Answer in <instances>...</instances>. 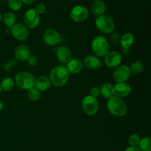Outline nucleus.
Segmentation results:
<instances>
[{"mask_svg":"<svg viewBox=\"0 0 151 151\" xmlns=\"http://www.w3.org/2000/svg\"><path fill=\"white\" fill-rule=\"evenodd\" d=\"M69 78V72L66 66H57L52 69L50 74V80L51 83L56 87H63L67 83Z\"/></svg>","mask_w":151,"mask_h":151,"instance_id":"1","label":"nucleus"},{"mask_svg":"<svg viewBox=\"0 0 151 151\" xmlns=\"http://www.w3.org/2000/svg\"><path fill=\"white\" fill-rule=\"evenodd\" d=\"M107 108L110 113L116 116H123L127 113V106L122 98L114 97L109 99Z\"/></svg>","mask_w":151,"mask_h":151,"instance_id":"2","label":"nucleus"},{"mask_svg":"<svg viewBox=\"0 0 151 151\" xmlns=\"http://www.w3.org/2000/svg\"><path fill=\"white\" fill-rule=\"evenodd\" d=\"M14 81L22 89L29 90L35 86V78L30 72H20L16 75Z\"/></svg>","mask_w":151,"mask_h":151,"instance_id":"3","label":"nucleus"},{"mask_svg":"<svg viewBox=\"0 0 151 151\" xmlns=\"http://www.w3.org/2000/svg\"><path fill=\"white\" fill-rule=\"evenodd\" d=\"M91 49L97 57H105L110 51L107 39L103 36H97L91 42Z\"/></svg>","mask_w":151,"mask_h":151,"instance_id":"4","label":"nucleus"},{"mask_svg":"<svg viewBox=\"0 0 151 151\" xmlns=\"http://www.w3.org/2000/svg\"><path fill=\"white\" fill-rule=\"evenodd\" d=\"M95 24L98 30L105 34L111 33L115 29V24L112 18L106 15H102L97 17Z\"/></svg>","mask_w":151,"mask_h":151,"instance_id":"5","label":"nucleus"},{"mask_svg":"<svg viewBox=\"0 0 151 151\" xmlns=\"http://www.w3.org/2000/svg\"><path fill=\"white\" fill-rule=\"evenodd\" d=\"M82 108L85 114L88 116H94L98 111L99 103L97 98L91 95H88L83 98L82 101Z\"/></svg>","mask_w":151,"mask_h":151,"instance_id":"6","label":"nucleus"},{"mask_svg":"<svg viewBox=\"0 0 151 151\" xmlns=\"http://www.w3.org/2000/svg\"><path fill=\"white\" fill-rule=\"evenodd\" d=\"M43 39H44V43L47 45L50 46V47H54L60 42L61 36L56 29L50 28V29H47L44 32V35H43Z\"/></svg>","mask_w":151,"mask_h":151,"instance_id":"7","label":"nucleus"},{"mask_svg":"<svg viewBox=\"0 0 151 151\" xmlns=\"http://www.w3.org/2000/svg\"><path fill=\"white\" fill-rule=\"evenodd\" d=\"M24 20L27 27L34 29L37 27L40 23L39 14L36 13L35 9H29L25 12Z\"/></svg>","mask_w":151,"mask_h":151,"instance_id":"8","label":"nucleus"},{"mask_svg":"<svg viewBox=\"0 0 151 151\" xmlns=\"http://www.w3.org/2000/svg\"><path fill=\"white\" fill-rule=\"evenodd\" d=\"M12 35L19 41H25L29 37V29L26 25L22 23H18L13 25L10 29Z\"/></svg>","mask_w":151,"mask_h":151,"instance_id":"9","label":"nucleus"},{"mask_svg":"<svg viewBox=\"0 0 151 151\" xmlns=\"http://www.w3.org/2000/svg\"><path fill=\"white\" fill-rule=\"evenodd\" d=\"M88 16V10L86 7L77 5L70 11V18L75 22H81L85 21Z\"/></svg>","mask_w":151,"mask_h":151,"instance_id":"10","label":"nucleus"},{"mask_svg":"<svg viewBox=\"0 0 151 151\" xmlns=\"http://www.w3.org/2000/svg\"><path fill=\"white\" fill-rule=\"evenodd\" d=\"M131 75L130 68L125 65L119 66L114 72L113 78L116 82L125 83L130 78Z\"/></svg>","mask_w":151,"mask_h":151,"instance_id":"11","label":"nucleus"},{"mask_svg":"<svg viewBox=\"0 0 151 151\" xmlns=\"http://www.w3.org/2000/svg\"><path fill=\"white\" fill-rule=\"evenodd\" d=\"M131 92V88L127 83H117L113 85L112 95L114 97L122 98L129 95Z\"/></svg>","mask_w":151,"mask_h":151,"instance_id":"12","label":"nucleus"},{"mask_svg":"<svg viewBox=\"0 0 151 151\" xmlns=\"http://www.w3.org/2000/svg\"><path fill=\"white\" fill-rule=\"evenodd\" d=\"M105 64L109 68H116L120 65L122 63V55L119 52L116 51L109 52L104 59Z\"/></svg>","mask_w":151,"mask_h":151,"instance_id":"13","label":"nucleus"},{"mask_svg":"<svg viewBox=\"0 0 151 151\" xmlns=\"http://www.w3.org/2000/svg\"><path fill=\"white\" fill-rule=\"evenodd\" d=\"M56 55L59 61L63 64H67L72 59V52L65 46H61L56 50Z\"/></svg>","mask_w":151,"mask_h":151,"instance_id":"14","label":"nucleus"},{"mask_svg":"<svg viewBox=\"0 0 151 151\" xmlns=\"http://www.w3.org/2000/svg\"><path fill=\"white\" fill-rule=\"evenodd\" d=\"M14 54L17 60L21 61H26L30 56V50L27 46L22 44L16 47Z\"/></svg>","mask_w":151,"mask_h":151,"instance_id":"15","label":"nucleus"},{"mask_svg":"<svg viewBox=\"0 0 151 151\" xmlns=\"http://www.w3.org/2000/svg\"><path fill=\"white\" fill-rule=\"evenodd\" d=\"M83 63L88 69H97L103 66L101 60L97 56L94 55H88L85 57Z\"/></svg>","mask_w":151,"mask_h":151,"instance_id":"16","label":"nucleus"},{"mask_svg":"<svg viewBox=\"0 0 151 151\" xmlns=\"http://www.w3.org/2000/svg\"><path fill=\"white\" fill-rule=\"evenodd\" d=\"M35 86L39 91H44L48 90L51 86V81L47 76L41 75L35 78Z\"/></svg>","mask_w":151,"mask_h":151,"instance_id":"17","label":"nucleus"},{"mask_svg":"<svg viewBox=\"0 0 151 151\" xmlns=\"http://www.w3.org/2000/svg\"><path fill=\"white\" fill-rule=\"evenodd\" d=\"M66 68L69 72L72 74H78L83 70V63L78 58L72 59L69 63H67Z\"/></svg>","mask_w":151,"mask_h":151,"instance_id":"18","label":"nucleus"},{"mask_svg":"<svg viewBox=\"0 0 151 151\" xmlns=\"http://www.w3.org/2000/svg\"><path fill=\"white\" fill-rule=\"evenodd\" d=\"M106 10V5L102 0H95L91 5V12L97 17L104 14Z\"/></svg>","mask_w":151,"mask_h":151,"instance_id":"19","label":"nucleus"},{"mask_svg":"<svg viewBox=\"0 0 151 151\" xmlns=\"http://www.w3.org/2000/svg\"><path fill=\"white\" fill-rule=\"evenodd\" d=\"M134 43V35L131 32H127L124 34L120 39V44L122 50H130L131 46Z\"/></svg>","mask_w":151,"mask_h":151,"instance_id":"20","label":"nucleus"},{"mask_svg":"<svg viewBox=\"0 0 151 151\" xmlns=\"http://www.w3.org/2000/svg\"><path fill=\"white\" fill-rule=\"evenodd\" d=\"M112 88H113V85L109 83L103 84L100 88V94L105 98L109 99L113 96L112 95Z\"/></svg>","mask_w":151,"mask_h":151,"instance_id":"21","label":"nucleus"},{"mask_svg":"<svg viewBox=\"0 0 151 151\" xmlns=\"http://www.w3.org/2000/svg\"><path fill=\"white\" fill-rule=\"evenodd\" d=\"M3 21H4V24L8 27H12L14 24H16V16L12 12H7L4 13L3 16Z\"/></svg>","mask_w":151,"mask_h":151,"instance_id":"22","label":"nucleus"},{"mask_svg":"<svg viewBox=\"0 0 151 151\" xmlns=\"http://www.w3.org/2000/svg\"><path fill=\"white\" fill-rule=\"evenodd\" d=\"M0 85H1V90H3L4 91H9L13 89V87H14L15 81L11 78H4L1 81V83Z\"/></svg>","mask_w":151,"mask_h":151,"instance_id":"23","label":"nucleus"},{"mask_svg":"<svg viewBox=\"0 0 151 151\" xmlns=\"http://www.w3.org/2000/svg\"><path fill=\"white\" fill-rule=\"evenodd\" d=\"M139 147L141 151H150L151 150V139L150 137H145L140 139Z\"/></svg>","mask_w":151,"mask_h":151,"instance_id":"24","label":"nucleus"},{"mask_svg":"<svg viewBox=\"0 0 151 151\" xmlns=\"http://www.w3.org/2000/svg\"><path fill=\"white\" fill-rule=\"evenodd\" d=\"M129 68L131 73L137 75V74H139L142 72L143 69H144V64L142 63V62L138 60V61L132 63V64L131 65V67Z\"/></svg>","mask_w":151,"mask_h":151,"instance_id":"25","label":"nucleus"},{"mask_svg":"<svg viewBox=\"0 0 151 151\" xmlns=\"http://www.w3.org/2000/svg\"><path fill=\"white\" fill-rule=\"evenodd\" d=\"M27 97L31 101H37L41 97V93L36 88H32L31 89L28 90Z\"/></svg>","mask_w":151,"mask_h":151,"instance_id":"26","label":"nucleus"},{"mask_svg":"<svg viewBox=\"0 0 151 151\" xmlns=\"http://www.w3.org/2000/svg\"><path fill=\"white\" fill-rule=\"evenodd\" d=\"M8 6L12 10L17 11L22 6V0H8Z\"/></svg>","mask_w":151,"mask_h":151,"instance_id":"27","label":"nucleus"},{"mask_svg":"<svg viewBox=\"0 0 151 151\" xmlns=\"http://www.w3.org/2000/svg\"><path fill=\"white\" fill-rule=\"evenodd\" d=\"M140 138L137 134H132L130 136L129 139H128V143L131 146H134V147H138L139 144Z\"/></svg>","mask_w":151,"mask_h":151,"instance_id":"28","label":"nucleus"},{"mask_svg":"<svg viewBox=\"0 0 151 151\" xmlns=\"http://www.w3.org/2000/svg\"><path fill=\"white\" fill-rule=\"evenodd\" d=\"M35 10L36 11V13H38V14H43V13H45L46 10H47V7H46L45 4H43V3H39V4H37L36 7H35Z\"/></svg>","mask_w":151,"mask_h":151,"instance_id":"29","label":"nucleus"},{"mask_svg":"<svg viewBox=\"0 0 151 151\" xmlns=\"http://www.w3.org/2000/svg\"><path fill=\"white\" fill-rule=\"evenodd\" d=\"M16 63H17V61H16V59H12V60H8V61L4 65L3 69H4V70L5 71H9L12 67H13V66H14Z\"/></svg>","mask_w":151,"mask_h":151,"instance_id":"30","label":"nucleus"},{"mask_svg":"<svg viewBox=\"0 0 151 151\" xmlns=\"http://www.w3.org/2000/svg\"><path fill=\"white\" fill-rule=\"evenodd\" d=\"M38 59L36 56L35 55H32L29 56V58L27 59V63L30 66H36L38 64Z\"/></svg>","mask_w":151,"mask_h":151,"instance_id":"31","label":"nucleus"},{"mask_svg":"<svg viewBox=\"0 0 151 151\" xmlns=\"http://www.w3.org/2000/svg\"><path fill=\"white\" fill-rule=\"evenodd\" d=\"M90 95L94 97H97L100 95V88L98 87H93L91 90H90Z\"/></svg>","mask_w":151,"mask_h":151,"instance_id":"32","label":"nucleus"},{"mask_svg":"<svg viewBox=\"0 0 151 151\" xmlns=\"http://www.w3.org/2000/svg\"><path fill=\"white\" fill-rule=\"evenodd\" d=\"M119 33H114L113 35H112V41H114V42H117L118 41H119Z\"/></svg>","mask_w":151,"mask_h":151,"instance_id":"33","label":"nucleus"},{"mask_svg":"<svg viewBox=\"0 0 151 151\" xmlns=\"http://www.w3.org/2000/svg\"><path fill=\"white\" fill-rule=\"evenodd\" d=\"M125 151H141L139 147H134V146H131V147H128L125 149Z\"/></svg>","mask_w":151,"mask_h":151,"instance_id":"34","label":"nucleus"},{"mask_svg":"<svg viewBox=\"0 0 151 151\" xmlns=\"http://www.w3.org/2000/svg\"><path fill=\"white\" fill-rule=\"evenodd\" d=\"M35 0H22V2H24V4H30L32 3H33Z\"/></svg>","mask_w":151,"mask_h":151,"instance_id":"35","label":"nucleus"},{"mask_svg":"<svg viewBox=\"0 0 151 151\" xmlns=\"http://www.w3.org/2000/svg\"><path fill=\"white\" fill-rule=\"evenodd\" d=\"M3 109V103L1 101H0V111L2 110Z\"/></svg>","mask_w":151,"mask_h":151,"instance_id":"36","label":"nucleus"},{"mask_svg":"<svg viewBox=\"0 0 151 151\" xmlns=\"http://www.w3.org/2000/svg\"><path fill=\"white\" fill-rule=\"evenodd\" d=\"M1 19H2V16H1V13H0V22H1Z\"/></svg>","mask_w":151,"mask_h":151,"instance_id":"37","label":"nucleus"},{"mask_svg":"<svg viewBox=\"0 0 151 151\" xmlns=\"http://www.w3.org/2000/svg\"><path fill=\"white\" fill-rule=\"evenodd\" d=\"M1 85H0V93H1Z\"/></svg>","mask_w":151,"mask_h":151,"instance_id":"38","label":"nucleus"}]
</instances>
